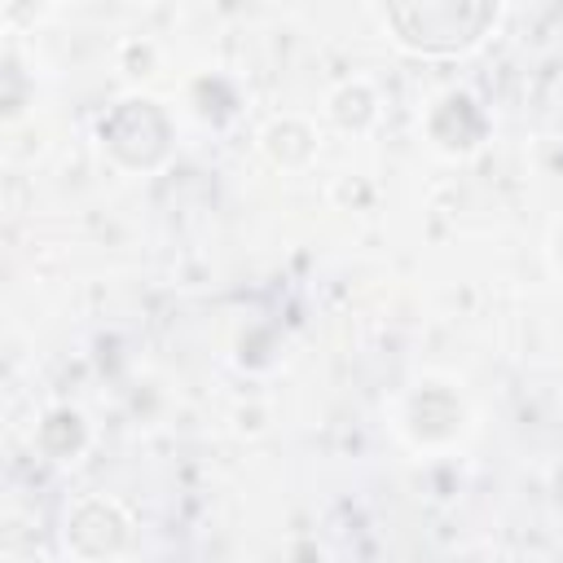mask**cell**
<instances>
[{"mask_svg": "<svg viewBox=\"0 0 563 563\" xmlns=\"http://www.w3.org/2000/svg\"><path fill=\"white\" fill-rule=\"evenodd\" d=\"M497 18H501V4H479V0H427V4L383 9L391 40L409 53H431V57H449L484 44Z\"/></svg>", "mask_w": 563, "mask_h": 563, "instance_id": "cell-1", "label": "cell"}, {"mask_svg": "<svg viewBox=\"0 0 563 563\" xmlns=\"http://www.w3.org/2000/svg\"><path fill=\"white\" fill-rule=\"evenodd\" d=\"M391 427L413 453H440V449H453L471 431V405L449 378L427 374L396 396Z\"/></svg>", "mask_w": 563, "mask_h": 563, "instance_id": "cell-2", "label": "cell"}, {"mask_svg": "<svg viewBox=\"0 0 563 563\" xmlns=\"http://www.w3.org/2000/svg\"><path fill=\"white\" fill-rule=\"evenodd\" d=\"M97 136H101V145H106L119 163H128V167H132V158H136L132 145H141V167H154V163L167 154L172 119H167L163 106L150 101V97H123V101H114V106L101 114Z\"/></svg>", "mask_w": 563, "mask_h": 563, "instance_id": "cell-3", "label": "cell"}, {"mask_svg": "<svg viewBox=\"0 0 563 563\" xmlns=\"http://www.w3.org/2000/svg\"><path fill=\"white\" fill-rule=\"evenodd\" d=\"M132 541V515L123 510V501L97 493V497H79L66 510V550H75L79 559H110Z\"/></svg>", "mask_w": 563, "mask_h": 563, "instance_id": "cell-4", "label": "cell"}, {"mask_svg": "<svg viewBox=\"0 0 563 563\" xmlns=\"http://www.w3.org/2000/svg\"><path fill=\"white\" fill-rule=\"evenodd\" d=\"M427 141L440 150V154H471L479 150L484 132H488V114L479 110V101L462 88H449L440 92L431 106H427Z\"/></svg>", "mask_w": 563, "mask_h": 563, "instance_id": "cell-5", "label": "cell"}, {"mask_svg": "<svg viewBox=\"0 0 563 563\" xmlns=\"http://www.w3.org/2000/svg\"><path fill=\"white\" fill-rule=\"evenodd\" d=\"M325 110H330V119H334L339 128L361 132V128H369V123L378 119V92H374L369 79L356 75V79H347V84H339V88L330 92Z\"/></svg>", "mask_w": 563, "mask_h": 563, "instance_id": "cell-6", "label": "cell"}, {"mask_svg": "<svg viewBox=\"0 0 563 563\" xmlns=\"http://www.w3.org/2000/svg\"><path fill=\"white\" fill-rule=\"evenodd\" d=\"M295 141L317 150V128H312L303 114H277V119H268V128L260 132L264 154H268L273 163H282V167H295V154H290Z\"/></svg>", "mask_w": 563, "mask_h": 563, "instance_id": "cell-7", "label": "cell"}, {"mask_svg": "<svg viewBox=\"0 0 563 563\" xmlns=\"http://www.w3.org/2000/svg\"><path fill=\"white\" fill-rule=\"evenodd\" d=\"M550 260H554V268L563 273V220H559L554 233H550Z\"/></svg>", "mask_w": 563, "mask_h": 563, "instance_id": "cell-8", "label": "cell"}]
</instances>
